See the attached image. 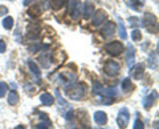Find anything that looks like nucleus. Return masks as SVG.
Listing matches in <instances>:
<instances>
[{"label":"nucleus","instance_id":"1","mask_svg":"<svg viewBox=\"0 0 159 129\" xmlns=\"http://www.w3.org/2000/svg\"><path fill=\"white\" fill-rule=\"evenodd\" d=\"M85 93H86L85 84H74V85L70 84V87L66 89V95L72 100H80V98H82L85 96Z\"/></svg>","mask_w":159,"mask_h":129},{"label":"nucleus","instance_id":"2","mask_svg":"<svg viewBox=\"0 0 159 129\" xmlns=\"http://www.w3.org/2000/svg\"><path fill=\"white\" fill-rule=\"evenodd\" d=\"M68 11H69L70 16L74 19V20H77V19H80L81 12H82L81 3H78L77 0H70V2H69V6H68Z\"/></svg>","mask_w":159,"mask_h":129},{"label":"nucleus","instance_id":"3","mask_svg":"<svg viewBox=\"0 0 159 129\" xmlns=\"http://www.w3.org/2000/svg\"><path fill=\"white\" fill-rule=\"evenodd\" d=\"M129 121H130V113H129L127 108H122L121 111L118 112V117H117V122L119 128H126L129 125Z\"/></svg>","mask_w":159,"mask_h":129},{"label":"nucleus","instance_id":"4","mask_svg":"<svg viewBox=\"0 0 159 129\" xmlns=\"http://www.w3.org/2000/svg\"><path fill=\"white\" fill-rule=\"evenodd\" d=\"M105 49L109 55H111V56H118V55L122 53V51H123V44L119 43V41H111V43L106 44Z\"/></svg>","mask_w":159,"mask_h":129},{"label":"nucleus","instance_id":"5","mask_svg":"<svg viewBox=\"0 0 159 129\" xmlns=\"http://www.w3.org/2000/svg\"><path fill=\"white\" fill-rule=\"evenodd\" d=\"M142 24L148 29V32H151V33L157 32V26H158V23H157V17L154 16V15H151V13H146Z\"/></svg>","mask_w":159,"mask_h":129},{"label":"nucleus","instance_id":"6","mask_svg":"<svg viewBox=\"0 0 159 129\" xmlns=\"http://www.w3.org/2000/svg\"><path fill=\"white\" fill-rule=\"evenodd\" d=\"M103 71H105L107 76H117L119 72V64L117 61L109 60V61H106L105 67H103Z\"/></svg>","mask_w":159,"mask_h":129},{"label":"nucleus","instance_id":"7","mask_svg":"<svg viewBox=\"0 0 159 129\" xmlns=\"http://www.w3.org/2000/svg\"><path fill=\"white\" fill-rule=\"evenodd\" d=\"M106 17H107V15L105 11H102V9H98V11L94 12L93 15V17H92V24L93 26H99L101 23H103L106 20Z\"/></svg>","mask_w":159,"mask_h":129},{"label":"nucleus","instance_id":"8","mask_svg":"<svg viewBox=\"0 0 159 129\" xmlns=\"http://www.w3.org/2000/svg\"><path fill=\"white\" fill-rule=\"evenodd\" d=\"M78 121H80V125H81L84 129H92L90 122H89V116L85 111L78 112Z\"/></svg>","mask_w":159,"mask_h":129},{"label":"nucleus","instance_id":"9","mask_svg":"<svg viewBox=\"0 0 159 129\" xmlns=\"http://www.w3.org/2000/svg\"><path fill=\"white\" fill-rule=\"evenodd\" d=\"M114 32H116V26H114V23H111V22H107L105 26L102 27V35L105 37L113 36Z\"/></svg>","mask_w":159,"mask_h":129},{"label":"nucleus","instance_id":"10","mask_svg":"<svg viewBox=\"0 0 159 129\" xmlns=\"http://www.w3.org/2000/svg\"><path fill=\"white\" fill-rule=\"evenodd\" d=\"M102 93V96L103 97H109L110 100H113L111 97H118L119 95V92H118V89L116 87H113V88H107V89H102L101 92H99V95Z\"/></svg>","mask_w":159,"mask_h":129},{"label":"nucleus","instance_id":"11","mask_svg":"<svg viewBox=\"0 0 159 129\" xmlns=\"http://www.w3.org/2000/svg\"><path fill=\"white\" fill-rule=\"evenodd\" d=\"M134 59H135V49L133 48V45H129L126 51V64L129 67H133Z\"/></svg>","mask_w":159,"mask_h":129},{"label":"nucleus","instance_id":"12","mask_svg":"<svg viewBox=\"0 0 159 129\" xmlns=\"http://www.w3.org/2000/svg\"><path fill=\"white\" fill-rule=\"evenodd\" d=\"M94 121H96L98 125H105V124L107 122V116L105 112L102 111H98L94 113Z\"/></svg>","mask_w":159,"mask_h":129},{"label":"nucleus","instance_id":"13","mask_svg":"<svg viewBox=\"0 0 159 129\" xmlns=\"http://www.w3.org/2000/svg\"><path fill=\"white\" fill-rule=\"evenodd\" d=\"M40 101H41L44 105H48V107H51L53 105V103H54V98L53 96L51 95V93H41V96H40Z\"/></svg>","mask_w":159,"mask_h":129},{"label":"nucleus","instance_id":"14","mask_svg":"<svg viewBox=\"0 0 159 129\" xmlns=\"http://www.w3.org/2000/svg\"><path fill=\"white\" fill-rule=\"evenodd\" d=\"M143 71H145V65H143V64H137V65L133 68L131 75H133L134 79H137V80H138V79H141V77H142Z\"/></svg>","mask_w":159,"mask_h":129},{"label":"nucleus","instance_id":"15","mask_svg":"<svg viewBox=\"0 0 159 129\" xmlns=\"http://www.w3.org/2000/svg\"><path fill=\"white\" fill-rule=\"evenodd\" d=\"M155 100H157V92L152 91V92H150V95L145 98V108L150 109L154 105V101H155Z\"/></svg>","mask_w":159,"mask_h":129},{"label":"nucleus","instance_id":"16","mask_svg":"<svg viewBox=\"0 0 159 129\" xmlns=\"http://www.w3.org/2000/svg\"><path fill=\"white\" fill-rule=\"evenodd\" d=\"M84 17L86 19H90V15L93 13V11H94V7H93V4L90 3V2H85V4H84Z\"/></svg>","mask_w":159,"mask_h":129},{"label":"nucleus","instance_id":"17","mask_svg":"<svg viewBox=\"0 0 159 129\" xmlns=\"http://www.w3.org/2000/svg\"><path fill=\"white\" fill-rule=\"evenodd\" d=\"M49 4H51V7L53 9H61L64 7V4H65V0H49Z\"/></svg>","mask_w":159,"mask_h":129},{"label":"nucleus","instance_id":"18","mask_svg":"<svg viewBox=\"0 0 159 129\" xmlns=\"http://www.w3.org/2000/svg\"><path fill=\"white\" fill-rule=\"evenodd\" d=\"M17 101H19V95L16 93V91H11L9 92V95H8V103L12 104V105H15Z\"/></svg>","mask_w":159,"mask_h":129},{"label":"nucleus","instance_id":"19","mask_svg":"<svg viewBox=\"0 0 159 129\" xmlns=\"http://www.w3.org/2000/svg\"><path fill=\"white\" fill-rule=\"evenodd\" d=\"M131 88H133V85H131V80L130 79H125V80L122 81V91L123 92H130L131 91Z\"/></svg>","mask_w":159,"mask_h":129},{"label":"nucleus","instance_id":"20","mask_svg":"<svg viewBox=\"0 0 159 129\" xmlns=\"http://www.w3.org/2000/svg\"><path fill=\"white\" fill-rule=\"evenodd\" d=\"M118 29H119V36H121L122 40H126V37H127V35H126V29H125V26H123V23L119 20L118 23Z\"/></svg>","mask_w":159,"mask_h":129},{"label":"nucleus","instance_id":"21","mask_svg":"<svg viewBox=\"0 0 159 129\" xmlns=\"http://www.w3.org/2000/svg\"><path fill=\"white\" fill-rule=\"evenodd\" d=\"M3 27L6 28V29H12V27H13V19H12L11 16L4 17V20H3Z\"/></svg>","mask_w":159,"mask_h":129},{"label":"nucleus","instance_id":"22","mask_svg":"<svg viewBox=\"0 0 159 129\" xmlns=\"http://www.w3.org/2000/svg\"><path fill=\"white\" fill-rule=\"evenodd\" d=\"M28 65H29V68H31V71L36 75L37 77H40V69H39V67H37V64L34 63V61H32V60H29L28 61Z\"/></svg>","mask_w":159,"mask_h":129},{"label":"nucleus","instance_id":"23","mask_svg":"<svg viewBox=\"0 0 159 129\" xmlns=\"http://www.w3.org/2000/svg\"><path fill=\"white\" fill-rule=\"evenodd\" d=\"M40 13H41V9H40V7H37V6L32 7V8H31V9H29V11H28V15H29V16H33V17L39 16Z\"/></svg>","mask_w":159,"mask_h":129},{"label":"nucleus","instance_id":"24","mask_svg":"<svg viewBox=\"0 0 159 129\" xmlns=\"http://www.w3.org/2000/svg\"><path fill=\"white\" fill-rule=\"evenodd\" d=\"M131 39L134 41H141V39H142V33L139 29H133V32H131Z\"/></svg>","mask_w":159,"mask_h":129},{"label":"nucleus","instance_id":"25","mask_svg":"<svg viewBox=\"0 0 159 129\" xmlns=\"http://www.w3.org/2000/svg\"><path fill=\"white\" fill-rule=\"evenodd\" d=\"M7 89H8V85L4 81L0 83V97H4L6 96V92H7Z\"/></svg>","mask_w":159,"mask_h":129},{"label":"nucleus","instance_id":"26","mask_svg":"<svg viewBox=\"0 0 159 129\" xmlns=\"http://www.w3.org/2000/svg\"><path fill=\"white\" fill-rule=\"evenodd\" d=\"M142 4H143L142 0H134V2L130 3V6H131L133 8H135L137 11H139V9H141V7H142Z\"/></svg>","mask_w":159,"mask_h":129},{"label":"nucleus","instance_id":"27","mask_svg":"<svg viewBox=\"0 0 159 129\" xmlns=\"http://www.w3.org/2000/svg\"><path fill=\"white\" fill-rule=\"evenodd\" d=\"M129 22H130V24H131V26H134V27H141L142 26V23L139 22L138 17H130V19H129Z\"/></svg>","mask_w":159,"mask_h":129},{"label":"nucleus","instance_id":"28","mask_svg":"<svg viewBox=\"0 0 159 129\" xmlns=\"http://www.w3.org/2000/svg\"><path fill=\"white\" fill-rule=\"evenodd\" d=\"M134 129H145V124L139 120V118H137L135 122H134Z\"/></svg>","mask_w":159,"mask_h":129},{"label":"nucleus","instance_id":"29","mask_svg":"<svg viewBox=\"0 0 159 129\" xmlns=\"http://www.w3.org/2000/svg\"><path fill=\"white\" fill-rule=\"evenodd\" d=\"M93 91H94V93H99L102 91V85L99 83H94V85H93Z\"/></svg>","mask_w":159,"mask_h":129},{"label":"nucleus","instance_id":"30","mask_svg":"<svg viewBox=\"0 0 159 129\" xmlns=\"http://www.w3.org/2000/svg\"><path fill=\"white\" fill-rule=\"evenodd\" d=\"M6 48H7V45H6V43H4L3 40H0V53L6 52Z\"/></svg>","mask_w":159,"mask_h":129},{"label":"nucleus","instance_id":"31","mask_svg":"<svg viewBox=\"0 0 159 129\" xmlns=\"http://www.w3.org/2000/svg\"><path fill=\"white\" fill-rule=\"evenodd\" d=\"M49 122H45V124H39V125H36V129H49L48 128Z\"/></svg>","mask_w":159,"mask_h":129},{"label":"nucleus","instance_id":"32","mask_svg":"<svg viewBox=\"0 0 159 129\" xmlns=\"http://www.w3.org/2000/svg\"><path fill=\"white\" fill-rule=\"evenodd\" d=\"M33 0H24V6H28V4H31Z\"/></svg>","mask_w":159,"mask_h":129},{"label":"nucleus","instance_id":"33","mask_svg":"<svg viewBox=\"0 0 159 129\" xmlns=\"http://www.w3.org/2000/svg\"><path fill=\"white\" fill-rule=\"evenodd\" d=\"M15 129H27V128H25V127H23V125H17Z\"/></svg>","mask_w":159,"mask_h":129},{"label":"nucleus","instance_id":"34","mask_svg":"<svg viewBox=\"0 0 159 129\" xmlns=\"http://www.w3.org/2000/svg\"><path fill=\"white\" fill-rule=\"evenodd\" d=\"M72 129H78V128H74V127H73V128H72Z\"/></svg>","mask_w":159,"mask_h":129}]
</instances>
